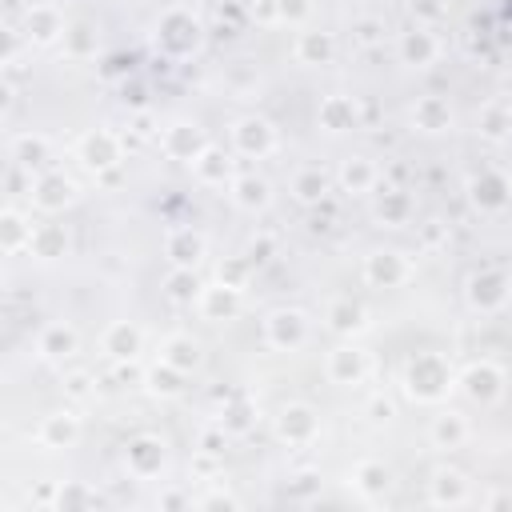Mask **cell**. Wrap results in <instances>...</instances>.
I'll return each mask as SVG.
<instances>
[{
  "mask_svg": "<svg viewBox=\"0 0 512 512\" xmlns=\"http://www.w3.org/2000/svg\"><path fill=\"white\" fill-rule=\"evenodd\" d=\"M452 388V368L440 352H416L404 368V392L416 404H440Z\"/></svg>",
  "mask_w": 512,
  "mask_h": 512,
  "instance_id": "1",
  "label": "cell"
},
{
  "mask_svg": "<svg viewBox=\"0 0 512 512\" xmlns=\"http://www.w3.org/2000/svg\"><path fill=\"white\" fill-rule=\"evenodd\" d=\"M8 156H12V164L28 168V176H32V172H44L52 164V144L40 132H20L12 140V148H8Z\"/></svg>",
  "mask_w": 512,
  "mask_h": 512,
  "instance_id": "25",
  "label": "cell"
},
{
  "mask_svg": "<svg viewBox=\"0 0 512 512\" xmlns=\"http://www.w3.org/2000/svg\"><path fill=\"white\" fill-rule=\"evenodd\" d=\"M388 484H392V472H388V464H384V460H360V464L352 468V488H356L364 500L384 496V492H388Z\"/></svg>",
  "mask_w": 512,
  "mask_h": 512,
  "instance_id": "37",
  "label": "cell"
},
{
  "mask_svg": "<svg viewBox=\"0 0 512 512\" xmlns=\"http://www.w3.org/2000/svg\"><path fill=\"white\" fill-rule=\"evenodd\" d=\"M452 120H456V112H452V104H448L444 96H436V92L416 96V104H412V128H416V132L440 136V132L452 128Z\"/></svg>",
  "mask_w": 512,
  "mask_h": 512,
  "instance_id": "18",
  "label": "cell"
},
{
  "mask_svg": "<svg viewBox=\"0 0 512 512\" xmlns=\"http://www.w3.org/2000/svg\"><path fill=\"white\" fill-rule=\"evenodd\" d=\"M28 196H32V204H36L40 212H64V208L76 200V184H72V176H64L60 168H44V172L32 176Z\"/></svg>",
  "mask_w": 512,
  "mask_h": 512,
  "instance_id": "10",
  "label": "cell"
},
{
  "mask_svg": "<svg viewBox=\"0 0 512 512\" xmlns=\"http://www.w3.org/2000/svg\"><path fill=\"white\" fill-rule=\"evenodd\" d=\"M388 36V24L380 16H356L352 20V44L356 48H380Z\"/></svg>",
  "mask_w": 512,
  "mask_h": 512,
  "instance_id": "44",
  "label": "cell"
},
{
  "mask_svg": "<svg viewBox=\"0 0 512 512\" xmlns=\"http://www.w3.org/2000/svg\"><path fill=\"white\" fill-rule=\"evenodd\" d=\"M468 436H472L468 420H464L460 412H452V408L436 412V416H432V424H428V440H432V448H444V452L464 448V440H468Z\"/></svg>",
  "mask_w": 512,
  "mask_h": 512,
  "instance_id": "28",
  "label": "cell"
},
{
  "mask_svg": "<svg viewBox=\"0 0 512 512\" xmlns=\"http://www.w3.org/2000/svg\"><path fill=\"white\" fill-rule=\"evenodd\" d=\"M128 128H132L136 140H152V136H160V124H156L152 112H136V116L128 120Z\"/></svg>",
  "mask_w": 512,
  "mask_h": 512,
  "instance_id": "53",
  "label": "cell"
},
{
  "mask_svg": "<svg viewBox=\"0 0 512 512\" xmlns=\"http://www.w3.org/2000/svg\"><path fill=\"white\" fill-rule=\"evenodd\" d=\"M308 332H312V320H308L304 308H272V312L264 316V344L276 348V352H296V348H304Z\"/></svg>",
  "mask_w": 512,
  "mask_h": 512,
  "instance_id": "3",
  "label": "cell"
},
{
  "mask_svg": "<svg viewBox=\"0 0 512 512\" xmlns=\"http://www.w3.org/2000/svg\"><path fill=\"white\" fill-rule=\"evenodd\" d=\"M324 324H328V332L352 340V336H360L368 328V312L356 300H332L328 312H324Z\"/></svg>",
  "mask_w": 512,
  "mask_h": 512,
  "instance_id": "31",
  "label": "cell"
},
{
  "mask_svg": "<svg viewBox=\"0 0 512 512\" xmlns=\"http://www.w3.org/2000/svg\"><path fill=\"white\" fill-rule=\"evenodd\" d=\"M156 140H160V152L168 160H180V164H192L208 148V136H204V128L196 120H172V124L160 128Z\"/></svg>",
  "mask_w": 512,
  "mask_h": 512,
  "instance_id": "6",
  "label": "cell"
},
{
  "mask_svg": "<svg viewBox=\"0 0 512 512\" xmlns=\"http://www.w3.org/2000/svg\"><path fill=\"white\" fill-rule=\"evenodd\" d=\"M220 424H224L228 436H244L256 424V400L248 392H232L224 400V408H220Z\"/></svg>",
  "mask_w": 512,
  "mask_h": 512,
  "instance_id": "36",
  "label": "cell"
},
{
  "mask_svg": "<svg viewBox=\"0 0 512 512\" xmlns=\"http://www.w3.org/2000/svg\"><path fill=\"white\" fill-rule=\"evenodd\" d=\"M480 504L484 508H512V492H488V496H480Z\"/></svg>",
  "mask_w": 512,
  "mask_h": 512,
  "instance_id": "61",
  "label": "cell"
},
{
  "mask_svg": "<svg viewBox=\"0 0 512 512\" xmlns=\"http://www.w3.org/2000/svg\"><path fill=\"white\" fill-rule=\"evenodd\" d=\"M276 8H280V24H308L316 0H276Z\"/></svg>",
  "mask_w": 512,
  "mask_h": 512,
  "instance_id": "49",
  "label": "cell"
},
{
  "mask_svg": "<svg viewBox=\"0 0 512 512\" xmlns=\"http://www.w3.org/2000/svg\"><path fill=\"white\" fill-rule=\"evenodd\" d=\"M228 196L240 212H264L272 204V184L256 172H236V180L228 184Z\"/></svg>",
  "mask_w": 512,
  "mask_h": 512,
  "instance_id": "24",
  "label": "cell"
},
{
  "mask_svg": "<svg viewBox=\"0 0 512 512\" xmlns=\"http://www.w3.org/2000/svg\"><path fill=\"white\" fill-rule=\"evenodd\" d=\"M248 20L252 24H280V8H276V0H252L248 4Z\"/></svg>",
  "mask_w": 512,
  "mask_h": 512,
  "instance_id": "52",
  "label": "cell"
},
{
  "mask_svg": "<svg viewBox=\"0 0 512 512\" xmlns=\"http://www.w3.org/2000/svg\"><path fill=\"white\" fill-rule=\"evenodd\" d=\"M428 500L440 504V508H460L472 500V480L456 468H440L432 480H428Z\"/></svg>",
  "mask_w": 512,
  "mask_h": 512,
  "instance_id": "23",
  "label": "cell"
},
{
  "mask_svg": "<svg viewBox=\"0 0 512 512\" xmlns=\"http://www.w3.org/2000/svg\"><path fill=\"white\" fill-rule=\"evenodd\" d=\"M140 344H144V332L132 324V320H112L100 336V348L112 356V360H136L140 356Z\"/></svg>",
  "mask_w": 512,
  "mask_h": 512,
  "instance_id": "26",
  "label": "cell"
},
{
  "mask_svg": "<svg viewBox=\"0 0 512 512\" xmlns=\"http://www.w3.org/2000/svg\"><path fill=\"white\" fill-rule=\"evenodd\" d=\"M32 220L24 216V212H16V208H4L0 212V248L12 256V252H20V248H28V240H32Z\"/></svg>",
  "mask_w": 512,
  "mask_h": 512,
  "instance_id": "40",
  "label": "cell"
},
{
  "mask_svg": "<svg viewBox=\"0 0 512 512\" xmlns=\"http://www.w3.org/2000/svg\"><path fill=\"white\" fill-rule=\"evenodd\" d=\"M364 412H368L376 424H384V420H392V416H396V404H392V396H380V392H376V396L368 400V408H364Z\"/></svg>",
  "mask_w": 512,
  "mask_h": 512,
  "instance_id": "55",
  "label": "cell"
},
{
  "mask_svg": "<svg viewBox=\"0 0 512 512\" xmlns=\"http://www.w3.org/2000/svg\"><path fill=\"white\" fill-rule=\"evenodd\" d=\"M424 248H436V244H444L448 240V224H440V220H432V224H424Z\"/></svg>",
  "mask_w": 512,
  "mask_h": 512,
  "instance_id": "59",
  "label": "cell"
},
{
  "mask_svg": "<svg viewBox=\"0 0 512 512\" xmlns=\"http://www.w3.org/2000/svg\"><path fill=\"white\" fill-rule=\"evenodd\" d=\"M100 504V492L88 488L84 480H68L60 484V500H56V512H72V508H96Z\"/></svg>",
  "mask_w": 512,
  "mask_h": 512,
  "instance_id": "43",
  "label": "cell"
},
{
  "mask_svg": "<svg viewBox=\"0 0 512 512\" xmlns=\"http://www.w3.org/2000/svg\"><path fill=\"white\" fill-rule=\"evenodd\" d=\"M144 372L148 368H140L136 360H116V384H128V388L132 384H144Z\"/></svg>",
  "mask_w": 512,
  "mask_h": 512,
  "instance_id": "54",
  "label": "cell"
},
{
  "mask_svg": "<svg viewBox=\"0 0 512 512\" xmlns=\"http://www.w3.org/2000/svg\"><path fill=\"white\" fill-rule=\"evenodd\" d=\"M244 24H248V4L224 0V4L216 8V32H220V36H236Z\"/></svg>",
  "mask_w": 512,
  "mask_h": 512,
  "instance_id": "45",
  "label": "cell"
},
{
  "mask_svg": "<svg viewBox=\"0 0 512 512\" xmlns=\"http://www.w3.org/2000/svg\"><path fill=\"white\" fill-rule=\"evenodd\" d=\"M328 380L332 384H360L364 376H368V352L364 348H356V344H340V348H332L328 352Z\"/></svg>",
  "mask_w": 512,
  "mask_h": 512,
  "instance_id": "20",
  "label": "cell"
},
{
  "mask_svg": "<svg viewBox=\"0 0 512 512\" xmlns=\"http://www.w3.org/2000/svg\"><path fill=\"white\" fill-rule=\"evenodd\" d=\"M248 272H252V260L248 256H232V260H224L216 268V280L220 284H232V288H244L248 284Z\"/></svg>",
  "mask_w": 512,
  "mask_h": 512,
  "instance_id": "47",
  "label": "cell"
},
{
  "mask_svg": "<svg viewBox=\"0 0 512 512\" xmlns=\"http://www.w3.org/2000/svg\"><path fill=\"white\" fill-rule=\"evenodd\" d=\"M224 444H228V432H224L220 420L208 424V428H200V436H196V448H200V452H216V456H224Z\"/></svg>",
  "mask_w": 512,
  "mask_h": 512,
  "instance_id": "50",
  "label": "cell"
},
{
  "mask_svg": "<svg viewBox=\"0 0 512 512\" xmlns=\"http://www.w3.org/2000/svg\"><path fill=\"white\" fill-rule=\"evenodd\" d=\"M404 4H408L416 24H440L448 16V8H452V0H404Z\"/></svg>",
  "mask_w": 512,
  "mask_h": 512,
  "instance_id": "46",
  "label": "cell"
},
{
  "mask_svg": "<svg viewBox=\"0 0 512 512\" xmlns=\"http://www.w3.org/2000/svg\"><path fill=\"white\" fill-rule=\"evenodd\" d=\"M164 292L172 304H196L200 292H204V280L196 276V268H172L164 276Z\"/></svg>",
  "mask_w": 512,
  "mask_h": 512,
  "instance_id": "42",
  "label": "cell"
},
{
  "mask_svg": "<svg viewBox=\"0 0 512 512\" xmlns=\"http://www.w3.org/2000/svg\"><path fill=\"white\" fill-rule=\"evenodd\" d=\"M204 252H208L204 232H196V228H168V236H164V256H168L172 268H200Z\"/></svg>",
  "mask_w": 512,
  "mask_h": 512,
  "instance_id": "16",
  "label": "cell"
},
{
  "mask_svg": "<svg viewBox=\"0 0 512 512\" xmlns=\"http://www.w3.org/2000/svg\"><path fill=\"white\" fill-rule=\"evenodd\" d=\"M196 508H240V500L232 492H224V488H212L208 496L196 500Z\"/></svg>",
  "mask_w": 512,
  "mask_h": 512,
  "instance_id": "57",
  "label": "cell"
},
{
  "mask_svg": "<svg viewBox=\"0 0 512 512\" xmlns=\"http://www.w3.org/2000/svg\"><path fill=\"white\" fill-rule=\"evenodd\" d=\"M192 172H196L200 184H208V188H224V184L236 180V160H232V152L208 144V148L192 160Z\"/></svg>",
  "mask_w": 512,
  "mask_h": 512,
  "instance_id": "21",
  "label": "cell"
},
{
  "mask_svg": "<svg viewBox=\"0 0 512 512\" xmlns=\"http://www.w3.org/2000/svg\"><path fill=\"white\" fill-rule=\"evenodd\" d=\"M476 132H480L484 140H492V144L508 140V136H512V104H508V100H488V104H480V112H476Z\"/></svg>",
  "mask_w": 512,
  "mask_h": 512,
  "instance_id": "33",
  "label": "cell"
},
{
  "mask_svg": "<svg viewBox=\"0 0 512 512\" xmlns=\"http://www.w3.org/2000/svg\"><path fill=\"white\" fill-rule=\"evenodd\" d=\"M336 180H340V192L364 196V192H372V188L380 184V172H376V164H372L368 156H348V160H340Z\"/></svg>",
  "mask_w": 512,
  "mask_h": 512,
  "instance_id": "30",
  "label": "cell"
},
{
  "mask_svg": "<svg viewBox=\"0 0 512 512\" xmlns=\"http://www.w3.org/2000/svg\"><path fill=\"white\" fill-rule=\"evenodd\" d=\"M396 56H400V64H408V68H428V64H436V56H440V40H436L428 28L416 24V28L400 32Z\"/></svg>",
  "mask_w": 512,
  "mask_h": 512,
  "instance_id": "19",
  "label": "cell"
},
{
  "mask_svg": "<svg viewBox=\"0 0 512 512\" xmlns=\"http://www.w3.org/2000/svg\"><path fill=\"white\" fill-rule=\"evenodd\" d=\"M408 276H412V264H408V256L396 252V248H372V252L364 256V280H368L372 288H400Z\"/></svg>",
  "mask_w": 512,
  "mask_h": 512,
  "instance_id": "11",
  "label": "cell"
},
{
  "mask_svg": "<svg viewBox=\"0 0 512 512\" xmlns=\"http://www.w3.org/2000/svg\"><path fill=\"white\" fill-rule=\"evenodd\" d=\"M316 432H320V416H316V408H308V404H284L280 408V416H276V436L284 440V444H312L316 440Z\"/></svg>",
  "mask_w": 512,
  "mask_h": 512,
  "instance_id": "15",
  "label": "cell"
},
{
  "mask_svg": "<svg viewBox=\"0 0 512 512\" xmlns=\"http://www.w3.org/2000/svg\"><path fill=\"white\" fill-rule=\"evenodd\" d=\"M468 200L480 212H504L512 204V180H508V172L484 168V172L468 176Z\"/></svg>",
  "mask_w": 512,
  "mask_h": 512,
  "instance_id": "8",
  "label": "cell"
},
{
  "mask_svg": "<svg viewBox=\"0 0 512 512\" xmlns=\"http://www.w3.org/2000/svg\"><path fill=\"white\" fill-rule=\"evenodd\" d=\"M200 44H204V24H200L188 8H168V12H160V20H156V48H160L164 56L184 60V56L200 52Z\"/></svg>",
  "mask_w": 512,
  "mask_h": 512,
  "instance_id": "2",
  "label": "cell"
},
{
  "mask_svg": "<svg viewBox=\"0 0 512 512\" xmlns=\"http://www.w3.org/2000/svg\"><path fill=\"white\" fill-rule=\"evenodd\" d=\"M76 348H80V336H76V328L64 324V320L44 324L40 336H36V356H40V360H52V364L76 356Z\"/></svg>",
  "mask_w": 512,
  "mask_h": 512,
  "instance_id": "22",
  "label": "cell"
},
{
  "mask_svg": "<svg viewBox=\"0 0 512 512\" xmlns=\"http://www.w3.org/2000/svg\"><path fill=\"white\" fill-rule=\"evenodd\" d=\"M232 148L248 160H264L276 152V128L264 116H240L232 124Z\"/></svg>",
  "mask_w": 512,
  "mask_h": 512,
  "instance_id": "9",
  "label": "cell"
},
{
  "mask_svg": "<svg viewBox=\"0 0 512 512\" xmlns=\"http://www.w3.org/2000/svg\"><path fill=\"white\" fill-rule=\"evenodd\" d=\"M508 180H512V172H508Z\"/></svg>",
  "mask_w": 512,
  "mask_h": 512,
  "instance_id": "62",
  "label": "cell"
},
{
  "mask_svg": "<svg viewBox=\"0 0 512 512\" xmlns=\"http://www.w3.org/2000/svg\"><path fill=\"white\" fill-rule=\"evenodd\" d=\"M244 256H248L252 264H264V260H272V256H276V236H268V232L252 236V240H248V248H244Z\"/></svg>",
  "mask_w": 512,
  "mask_h": 512,
  "instance_id": "51",
  "label": "cell"
},
{
  "mask_svg": "<svg viewBox=\"0 0 512 512\" xmlns=\"http://www.w3.org/2000/svg\"><path fill=\"white\" fill-rule=\"evenodd\" d=\"M316 488H320V476H316V472H300V476L288 484L292 496H308V492H316Z\"/></svg>",
  "mask_w": 512,
  "mask_h": 512,
  "instance_id": "58",
  "label": "cell"
},
{
  "mask_svg": "<svg viewBox=\"0 0 512 512\" xmlns=\"http://www.w3.org/2000/svg\"><path fill=\"white\" fill-rule=\"evenodd\" d=\"M464 296H468V304L476 312H500L508 304V296H512V280H508L504 268H480V272L468 276Z\"/></svg>",
  "mask_w": 512,
  "mask_h": 512,
  "instance_id": "5",
  "label": "cell"
},
{
  "mask_svg": "<svg viewBox=\"0 0 512 512\" xmlns=\"http://www.w3.org/2000/svg\"><path fill=\"white\" fill-rule=\"evenodd\" d=\"M168 452H164V440L160 436H132L124 444V468L136 476V480H152L160 476Z\"/></svg>",
  "mask_w": 512,
  "mask_h": 512,
  "instance_id": "13",
  "label": "cell"
},
{
  "mask_svg": "<svg viewBox=\"0 0 512 512\" xmlns=\"http://www.w3.org/2000/svg\"><path fill=\"white\" fill-rule=\"evenodd\" d=\"M160 360H168V364L180 368V372H196L200 360H204V352H200V344H196L192 336L172 332V336H164V344H160Z\"/></svg>",
  "mask_w": 512,
  "mask_h": 512,
  "instance_id": "35",
  "label": "cell"
},
{
  "mask_svg": "<svg viewBox=\"0 0 512 512\" xmlns=\"http://www.w3.org/2000/svg\"><path fill=\"white\" fill-rule=\"evenodd\" d=\"M64 28H68V20H64V12H60L56 4H28V8H24V20H20L16 32H20L28 44L48 48V44L64 40Z\"/></svg>",
  "mask_w": 512,
  "mask_h": 512,
  "instance_id": "7",
  "label": "cell"
},
{
  "mask_svg": "<svg viewBox=\"0 0 512 512\" xmlns=\"http://www.w3.org/2000/svg\"><path fill=\"white\" fill-rule=\"evenodd\" d=\"M192 472L196 476H220V456L216 452H192Z\"/></svg>",
  "mask_w": 512,
  "mask_h": 512,
  "instance_id": "56",
  "label": "cell"
},
{
  "mask_svg": "<svg viewBox=\"0 0 512 512\" xmlns=\"http://www.w3.org/2000/svg\"><path fill=\"white\" fill-rule=\"evenodd\" d=\"M460 392L472 400V404H492V400H500V392H504V368L500 364H492V360H476V364H468L464 372H460Z\"/></svg>",
  "mask_w": 512,
  "mask_h": 512,
  "instance_id": "12",
  "label": "cell"
},
{
  "mask_svg": "<svg viewBox=\"0 0 512 512\" xmlns=\"http://www.w3.org/2000/svg\"><path fill=\"white\" fill-rule=\"evenodd\" d=\"M296 60L308 64V68H320V64H332L336 60V36L324 32V28H308L296 36Z\"/></svg>",
  "mask_w": 512,
  "mask_h": 512,
  "instance_id": "29",
  "label": "cell"
},
{
  "mask_svg": "<svg viewBox=\"0 0 512 512\" xmlns=\"http://www.w3.org/2000/svg\"><path fill=\"white\" fill-rule=\"evenodd\" d=\"M120 160H124V136L120 132H112V128H92V132H84L80 136V164L88 168V172H112V168H120Z\"/></svg>",
  "mask_w": 512,
  "mask_h": 512,
  "instance_id": "4",
  "label": "cell"
},
{
  "mask_svg": "<svg viewBox=\"0 0 512 512\" xmlns=\"http://www.w3.org/2000/svg\"><path fill=\"white\" fill-rule=\"evenodd\" d=\"M76 436H80V416L68 412V408L48 412V416L40 420V428H36V440H40L44 448H72Z\"/></svg>",
  "mask_w": 512,
  "mask_h": 512,
  "instance_id": "27",
  "label": "cell"
},
{
  "mask_svg": "<svg viewBox=\"0 0 512 512\" xmlns=\"http://www.w3.org/2000/svg\"><path fill=\"white\" fill-rule=\"evenodd\" d=\"M28 252H32L36 260H56V256H64V252H68V232H64V224H36V228H32V240H28Z\"/></svg>",
  "mask_w": 512,
  "mask_h": 512,
  "instance_id": "41",
  "label": "cell"
},
{
  "mask_svg": "<svg viewBox=\"0 0 512 512\" xmlns=\"http://www.w3.org/2000/svg\"><path fill=\"white\" fill-rule=\"evenodd\" d=\"M184 380H188V372L172 368L168 360H160V364H152V368L144 372V388H148L152 396H160V400H176V396L184 392Z\"/></svg>",
  "mask_w": 512,
  "mask_h": 512,
  "instance_id": "39",
  "label": "cell"
},
{
  "mask_svg": "<svg viewBox=\"0 0 512 512\" xmlns=\"http://www.w3.org/2000/svg\"><path fill=\"white\" fill-rule=\"evenodd\" d=\"M156 504H160V508H188L192 500H188L180 488H168V492H160V496H156Z\"/></svg>",
  "mask_w": 512,
  "mask_h": 512,
  "instance_id": "60",
  "label": "cell"
},
{
  "mask_svg": "<svg viewBox=\"0 0 512 512\" xmlns=\"http://www.w3.org/2000/svg\"><path fill=\"white\" fill-rule=\"evenodd\" d=\"M292 196L300 200V204H308V208H316V204H324L328 200V172L320 168V164H308V168H296L292 172Z\"/></svg>",
  "mask_w": 512,
  "mask_h": 512,
  "instance_id": "34",
  "label": "cell"
},
{
  "mask_svg": "<svg viewBox=\"0 0 512 512\" xmlns=\"http://www.w3.org/2000/svg\"><path fill=\"white\" fill-rule=\"evenodd\" d=\"M316 124H320L328 136H340V132L360 128V100H356V96H344V92L324 96L320 108H316Z\"/></svg>",
  "mask_w": 512,
  "mask_h": 512,
  "instance_id": "14",
  "label": "cell"
},
{
  "mask_svg": "<svg viewBox=\"0 0 512 512\" xmlns=\"http://www.w3.org/2000/svg\"><path fill=\"white\" fill-rule=\"evenodd\" d=\"M92 392H96V376H92V372L76 368V372L64 376V396H68V400H88Z\"/></svg>",
  "mask_w": 512,
  "mask_h": 512,
  "instance_id": "48",
  "label": "cell"
},
{
  "mask_svg": "<svg viewBox=\"0 0 512 512\" xmlns=\"http://www.w3.org/2000/svg\"><path fill=\"white\" fill-rule=\"evenodd\" d=\"M412 192L408 188H392V184H384L380 188V196H376V220L380 224H388V228H400V224H408L412 220Z\"/></svg>",
  "mask_w": 512,
  "mask_h": 512,
  "instance_id": "32",
  "label": "cell"
},
{
  "mask_svg": "<svg viewBox=\"0 0 512 512\" xmlns=\"http://www.w3.org/2000/svg\"><path fill=\"white\" fill-rule=\"evenodd\" d=\"M64 56L68 60H92L96 56V48H100V36H96V24H88V20H72L68 28H64Z\"/></svg>",
  "mask_w": 512,
  "mask_h": 512,
  "instance_id": "38",
  "label": "cell"
},
{
  "mask_svg": "<svg viewBox=\"0 0 512 512\" xmlns=\"http://www.w3.org/2000/svg\"><path fill=\"white\" fill-rule=\"evenodd\" d=\"M196 308H200V316L212 320V324L232 320V316L244 308V288H232V284H220V280H216V284H204Z\"/></svg>",
  "mask_w": 512,
  "mask_h": 512,
  "instance_id": "17",
  "label": "cell"
}]
</instances>
